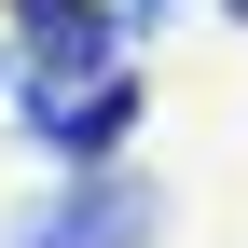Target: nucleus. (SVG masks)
<instances>
[{
  "mask_svg": "<svg viewBox=\"0 0 248 248\" xmlns=\"http://www.w3.org/2000/svg\"><path fill=\"white\" fill-rule=\"evenodd\" d=\"M14 124L55 152V166H83V179H97L110 152H124V124H138V83L110 69V83H83V97H42V110H14Z\"/></svg>",
  "mask_w": 248,
  "mask_h": 248,
  "instance_id": "7ed1b4c3",
  "label": "nucleus"
},
{
  "mask_svg": "<svg viewBox=\"0 0 248 248\" xmlns=\"http://www.w3.org/2000/svg\"><path fill=\"white\" fill-rule=\"evenodd\" d=\"M152 234H166V179L97 166V179H69V193H42L0 248H152Z\"/></svg>",
  "mask_w": 248,
  "mask_h": 248,
  "instance_id": "f257e3e1",
  "label": "nucleus"
},
{
  "mask_svg": "<svg viewBox=\"0 0 248 248\" xmlns=\"http://www.w3.org/2000/svg\"><path fill=\"white\" fill-rule=\"evenodd\" d=\"M124 14H138V28H166V14H179V0H124Z\"/></svg>",
  "mask_w": 248,
  "mask_h": 248,
  "instance_id": "20e7f679",
  "label": "nucleus"
},
{
  "mask_svg": "<svg viewBox=\"0 0 248 248\" xmlns=\"http://www.w3.org/2000/svg\"><path fill=\"white\" fill-rule=\"evenodd\" d=\"M221 14H234V28H248V0H221Z\"/></svg>",
  "mask_w": 248,
  "mask_h": 248,
  "instance_id": "423d86ee",
  "label": "nucleus"
},
{
  "mask_svg": "<svg viewBox=\"0 0 248 248\" xmlns=\"http://www.w3.org/2000/svg\"><path fill=\"white\" fill-rule=\"evenodd\" d=\"M110 42H124V14H97V0H69V14H42V28H14V110L110 83V69H124Z\"/></svg>",
  "mask_w": 248,
  "mask_h": 248,
  "instance_id": "f03ea898",
  "label": "nucleus"
},
{
  "mask_svg": "<svg viewBox=\"0 0 248 248\" xmlns=\"http://www.w3.org/2000/svg\"><path fill=\"white\" fill-rule=\"evenodd\" d=\"M42 14H69V0H14V28H42Z\"/></svg>",
  "mask_w": 248,
  "mask_h": 248,
  "instance_id": "39448f33",
  "label": "nucleus"
}]
</instances>
